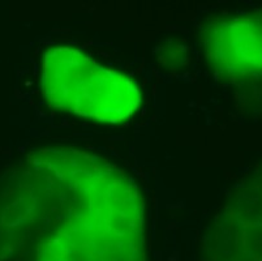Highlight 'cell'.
I'll use <instances>...</instances> for the list:
<instances>
[{
	"label": "cell",
	"mask_w": 262,
	"mask_h": 261,
	"mask_svg": "<svg viewBox=\"0 0 262 261\" xmlns=\"http://www.w3.org/2000/svg\"><path fill=\"white\" fill-rule=\"evenodd\" d=\"M34 166L37 261H145L144 201L125 172L64 147Z\"/></svg>",
	"instance_id": "obj_1"
},
{
	"label": "cell",
	"mask_w": 262,
	"mask_h": 261,
	"mask_svg": "<svg viewBox=\"0 0 262 261\" xmlns=\"http://www.w3.org/2000/svg\"><path fill=\"white\" fill-rule=\"evenodd\" d=\"M42 85L56 109L108 123L129 118L141 101L137 86L125 76L71 47L47 51Z\"/></svg>",
	"instance_id": "obj_2"
},
{
	"label": "cell",
	"mask_w": 262,
	"mask_h": 261,
	"mask_svg": "<svg viewBox=\"0 0 262 261\" xmlns=\"http://www.w3.org/2000/svg\"><path fill=\"white\" fill-rule=\"evenodd\" d=\"M205 56L232 84L262 73V20L218 18L204 28Z\"/></svg>",
	"instance_id": "obj_3"
}]
</instances>
